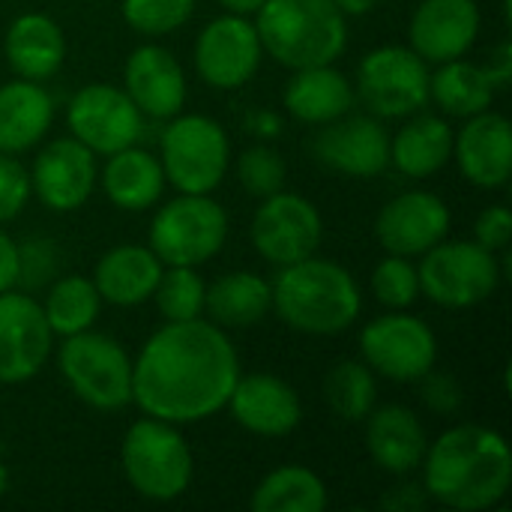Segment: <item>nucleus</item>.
<instances>
[{
	"mask_svg": "<svg viewBox=\"0 0 512 512\" xmlns=\"http://www.w3.org/2000/svg\"><path fill=\"white\" fill-rule=\"evenodd\" d=\"M360 351L369 369L393 381H420L438 360L435 333L414 315L375 318L360 333Z\"/></svg>",
	"mask_w": 512,
	"mask_h": 512,
	"instance_id": "9b49d317",
	"label": "nucleus"
},
{
	"mask_svg": "<svg viewBox=\"0 0 512 512\" xmlns=\"http://www.w3.org/2000/svg\"><path fill=\"white\" fill-rule=\"evenodd\" d=\"M327 507V486L324 480L300 465H285L267 474L255 495V512H321Z\"/></svg>",
	"mask_w": 512,
	"mask_h": 512,
	"instance_id": "2f4dec72",
	"label": "nucleus"
},
{
	"mask_svg": "<svg viewBox=\"0 0 512 512\" xmlns=\"http://www.w3.org/2000/svg\"><path fill=\"white\" fill-rule=\"evenodd\" d=\"M51 273V246L42 240H30L27 246H18V282L39 285Z\"/></svg>",
	"mask_w": 512,
	"mask_h": 512,
	"instance_id": "a19ab883",
	"label": "nucleus"
},
{
	"mask_svg": "<svg viewBox=\"0 0 512 512\" xmlns=\"http://www.w3.org/2000/svg\"><path fill=\"white\" fill-rule=\"evenodd\" d=\"M102 183H105V195L111 198L114 207L138 213L159 201L165 174L153 153L132 144V147H123L108 156Z\"/></svg>",
	"mask_w": 512,
	"mask_h": 512,
	"instance_id": "cd10ccee",
	"label": "nucleus"
},
{
	"mask_svg": "<svg viewBox=\"0 0 512 512\" xmlns=\"http://www.w3.org/2000/svg\"><path fill=\"white\" fill-rule=\"evenodd\" d=\"M426 495L444 507L480 512L504 501L512 486V453L501 432L456 426L426 447Z\"/></svg>",
	"mask_w": 512,
	"mask_h": 512,
	"instance_id": "f03ea898",
	"label": "nucleus"
},
{
	"mask_svg": "<svg viewBox=\"0 0 512 512\" xmlns=\"http://www.w3.org/2000/svg\"><path fill=\"white\" fill-rule=\"evenodd\" d=\"M333 3L339 6L342 15H366V12L375 9L378 0H333Z\"/></svg>",
	"mask_w": 512,
	"mask_h": 512,
	"instance_id": "49530a36",
	"label": "nucleus"
},
{
	"mask_svg": "<svg viewBox=\"0 0 512 512\" xmlns=\"http://www.w3.org/2000/svg\"><path fill=\"white\" fill-rule=\"evenodd\" d=\"M162 261L144 246H114L96 264L93 285L111 306H141L153 297Z\"/></svg>",
	"mask_w": 512,
	"mask_h": 512,
	"instance_id": "5701e85b",
	"label": "nucleus"
},
{
	"mask_svg": "<svg viewBox=\"0 0 512 512\" xmlns=\"http://www.w3.org/2000/svg\"><path fill=\"white\" fill-rule=\"evenodd\" d=\"M30 192V174L9 153H0V225L24 210Z\"/></svg>",
	"mask_w": 512,
	"mask_h": 512,
	"instance_id": "58836bf2",
	"label": "nucleus"
},
{
	"mask_svg": "<svg viewBox=\"0 0 512 512\" xmlns=\"http://www.w3.org/2000/svg\"><path fill=\"white\" fill-rule=\"evenodd\" d=\"M315 156L348 177H378L390 165V135L375 117H339L324 123Z\"/></svg>",
	"mask_w": 512,
	"mask_h": 512,
	"instance_id": "6ab92c4d",
	"label": "nucleus"
},
{
	"mask_svg": "<svg viewBox=\"0 0 512 512\" xmlns=\"http://www.w3.org/2000/svg\"><path fill=\"white\" fill-rule=\"evenodd\" d=\"M237 177L249 195L270 198V195L282 192V186H285V159L273 147H264V144L249 147L246 153H240Z\"/></svg>",
	"mask_w": 512,
	"mask_h": 512,
	"instance_id": "e433bc0d",
	"label": "nucleus"
},
{
	"mask_svg": "<svg viewBox=\"0 0 512 512\" xmlns=\"http://www.w3.org/2000/svg\"><path fill=\"white\" fill-rule=\"evenodd\" d=\"M69 129L93 153L111 156L141 138V111L126 90L111 84H90L69 102Z\"/></svg>",
	"mask_w": 512,
	"mask_h": 512,
	"instance_id": "ddd939ff",
	"label": "nucleus"
},
{
	"mask_svg": "<svg viewBox=\"0 0 512 512\" xmlns=\"http://www.w3.org/2000/svg\"><path fill=\"white\" fill-rule=\"evenodd\" d=\"M453 156V129L432 114H423L399 129L390 141V162L405 177H432Z\"/></svg>",
	"mask_w": 512,
	"mask_h": 512,
	"instance_id": "c85d7f7f",
	"label": "nucleus"
},
{
	"mask_svg": "<svg viewBox=\"0 0 512 512\" xmlns=\"http://www.w3.org/2000/svg\"><path fill=\"white\" fill-rule=\"evenodd\" d=\"M99 306H102V297H99V291H96V285L90 279L66 276V279L51 285L42 312H45V321H48L51 333L75 336V333L93 327V321L99 315Z\"/></svg>",
	"mask_w": 512,
	"mask_h": 512,
	"instance_id": "473e14b6",
	"label": "nucleus"
},
{
	"mask_svg": "<svg viewBox=\"0 0 512 512\" xmlns=\"http://www.w3.org/2000/svg\"><path fill=\"white\" fill-rule=\"evenodd\" d=\"M228 237L225 210L207 195L168 201L150 225V249L168 267H198L210 261Z\"/></svg>",
	"mask_w": 512,
	"mask_h": 512,
	"instance_id": "0eeeda50",
	"label": "nucleus"
},
{
	"mask_svg": "<svg viewBox=\"0 0 512 512\" xmlns=\"http://www.w3.org/2000/svg\"><path fill=\"white\" fill-rule=\"evenodd\" d=\"M126 93L141 114L168 120L177 117L186 102V78L177 57L159 45H141L129 54L123 69Z\"/></svg>",
	"mask_w": 512,
	"mask_h": 512,
	"instance_id": "4be33fe9",
	"label": "nucleus"
},
{
	"mask_svg": "<svg viewBox=\"0 0 512 512\" xmlns=\"http://www.w3.org/2000/svg\"><path fill=\"white\" fill-rule=\"evenodd\" d=\"M423 378H426L423 399L429 402V408H435L441 414H453L462 405V390H459V384L450 375H432V372H426Z\"/></svg>",
	"mask_w": 512,
	"mask_h": 512,
	"instance_id": "79ce46f5",
	"label": "nucleus"
},
{
	"mask_svg": "<svg viewBox=\"0 0 512 512\" xmlns=\"http://www.w3.org/2000/svg\"><path fill=\"white\" fill-rule=\"evenodd\" d=\"M354 105V90L348 78L327 66H309V69H294V78L285 87V108L291 117L303 123H333L345 117Z\"/></svg>",
	"mask_w": 512,
	"mask_h": 512,
	"instance_id": "a878e982",
	"label": "nucleus"
},
{
	"mask_svg": "<svg viewBox=\"0 0 512 512\" xmlns=\"http://www.w3.org/2000/svg\"><path fill=\"white\" fill-rule=\"evenodd\" d=\"M18 282V246L15 240L0 228V294L9 291Z\"/></svg>",
	"mask_w": 512,
	"mask_h": 512,
	"instance_id": "37998d69",
	"label": "nucleus"
},
{
	"mask_svg": "<svg viewBox=\"0 0 512 512\" xmlns=\"http://www.w3.org/2000/svg\"><path fill=\"white\" fill-rule=\"evenodd\" d=\"M324 393H327V402L330 408L342 417V420H351V423H360L372 414L375 408V378L369 372L366 363H357V360H345V363H336L330 369V375L324 378Z\"/></svg>",
	"mask_w": 512,
	"mask_h": 512,
	"instance_id": "72a5a7b5",
	"label": "nucleus"
},
{
	"mask_svg": "<svg viewBox=\"0 0 512 512\" xmlns=\"http://www.w3.org/2000/svg\"><path fill=\"white\" fill-rule=\"evenodd\" d=\"M420 291L444 309H471L489 300L501 282V267L495 252L480 243H438L423 252L417 270Z\"/></svg>",
	"mask_w": 512,
	"mask_h": 512,
	"instance_id": "1a4fd4ad",
	"label": "nucleus"
},
{
	"mask_svg": "<svg viewBox=\"0 0 512 512\" xmlns=\"http://www.w3.org/2000/svg\"><path fill=\"white\" fill-rule=\"evenodd\" d=\"M453 156L462 174L480 189H501L512 174L510 120L495 111L468 117L465 129L453 138Z\"/></svg>",
	"mask_w": 512,
	"mask_h": 512,
	"instance_id": "aec40b11",
	"label": "nucleus"
},
{
	"mask_svg": "<svg viewBox=\"0 0 512 512\" xmlns=\"http://www.w3.org/2000/svg\"><path fill=\"white\" fill-rule=\"evenodd\" d=\"M474 234L483 249L489 252H501L507 249L512 240V213L507 207H489L477 216V225H474Z\"/></svg>",
	"mask_w": 512,
	"mask_h": 512,
	"instance_id": "ea45409f",
	"label": "nucleus"
},
{
	"mask_svg": "<svg viewBox=\"0 0 512 512\" xmlns=\"http://www.w3.org/2000/svg\"><path fill=\"white\" fill-rule=\"evenodd\" d=\"M195 0H123V18L144 36H165L192 18Z\"/></svg>",
	"mask_w": 512,
	"mask_h": 512,
	"instance_id": "c9c22d12",
	"label": "nucleus"
},
{
	"mask_svg": "<svg viewBox=\"0 0 512 512\" xmlns=\"http://www.w3.org/2000/svg\"><path fill=\"white\" fill-rule=\"evenodd\" d=\"M270 291L279 318L291 330L309 336H336L348 330L363 306L357 279L342 264L315 255L282 267Z\"/></svg>",
	"mask_w": 512,
	"mask_h": 512,
	"instance_id": "7ed1b4c3",
	"label": "nucleus"
},
{
	"mask_svg": "<svg viewBox=\"0 0 512 512\" xmlns=\"http://www.w3.org/2000/svg\"><path fill=\"white\" fill-rule=\"evenodd\" d=\"M366 447L375 465H381L390 474H411L417 465H423L426 456V432L414 411L402 405H387L369 417L366 429Z\"/></svg>",
	"mask_w": 512,
	"mask_h": 512,
	"instance_id": "393cba45",
	"label": "nucleus"
},
{
	"mask_svg": "<svg viewBox=\"0 0 512 512\" xmlns=\"http://www.w3.org/2000/svg\"><path fill=\"white\" fill-rule=\"evenodd\" d=\"M372 291L375 297L390 306V309H405L417 300L420 294V279H417V267L402 258V255H390L375 267L372 276Z\"/></svg>",
	"mask_w": 512,
	"mask_h": 512,
	"instance_id": "4c0bfd02",
	"label": "nucleus"
},
{
	"mask_svg": "<svg viewBox=\"0 0 512 512\" xmlns=\"http://www.w3.org/2000/svg\"><path fill=\"white\" fill-rule=\"evenodd\" d=\"M3 48L15 75L27 81L51 78L63 66V57H66L63 30L57 27V21L39 12H27L15 18L12 27L6 30Z\"/></svg>",
	"mask_w": 512,
	"mask_h": 512,
	"instance_id": "b1692460",
	"label": "nucleus"
},
{
	"mask_svg": "<svg viewBox=\"0 0 512 512\" xmlns=\"http://www.w3.org/2000/svg\"><path fill=\"white\" fill-rule=\"evenodd\" d=\"M204 294L207 285L195 273V267H171L168 273L162 270L159 285L153 291L156 306L165 321H192L201 318L204 312Z\"/></svg>",
	"mask_w": 512,
	"mask_h": 512,
	"instance_id": "f704fd0d",
	"label": "nucleus"
},
{
	"mask_svg": "<svg viewBox=\"0 0 512 512\" xmlns=\"http://www.w3.org/2000/svg\"><path fill=\"white\" fill-rule=\"evenodd\" d=\"M96 153L84 147L78 138L51 141L33 162L30 189L36 198L57 213L78 210L96 183Z\"/></svg>",
	"mask_w": 512,
	"mask_h": 512,
	"instance_id": "dca6fc26",
	"label": "nucleus"
},
{
	"mask_svg": "<svg viewBox=\"0 0 512 512\" xmlns=\"http://www.w3.org/2000/svg\"><path fill=\"white\" fill-rule=\"evenodd\" d=\"M429 96L453 117H474L489 111L495 99V84L489 72L462 57L441 63L435 75H429Z\"/></svg>",
	"mask_w": 512,
	"mask_h": 512,
	"instance_id": "7c9ffc66",
	"label": "nucleus"
},
{
	"mask_svg": "<svg viewBox=\"0 0 512 512\" xmlns=\"http://www.w3.org/2000/svg\"><path fill=\"white\" fill-rule=\"evenodd\" d=\"M480 33L477 0H423L414 9L408 36L411 48L432 63L465 57Z\"/></svg>",
	"mask_w": 512,
	"mask_h": 512,
	"instance_id": "a211bd4d",
	"label": "nucleus"
},
{
	"mask_svg": "<svg viewBox=\"0 0 512 512\" xmlns=\"http://www.w3.org/2000/svg\"><path fill=\"white\" fill-rule=\"evenodd\" d=\"M324 225L312 201L291 192H276L264 198L252 219V243L258 255L276 267L297 264L321 246Z\"/></svg>",
	"mask_w": 512,
	"mask_h": 512,
	"instance_id": "f8f14e48",
	"label": "nucleus"
},
{
	"mask_svg": "<svg viewBox=\"0 0 512 512\" xmlns=\"http://www.w3.org/2000/svg\"><path fill=\"white\" fill-rule=\"evenodd\" d=\"M273 306L270 282L255 273H228L204 294V309L216 327H255Z\"/></svg>",
	"mask_w": 512,
	"mask_h": 512,
	"instance_id": "c756f323",
	"label": "nucleus"
},
{
	"mask_svg": "<svg viewBox=\"0 0 512 512\" xmlns=\"http://www.w3.org/2000/svg\"><path fill=\"white\" fill-rule=\"evenodd\" d=\"M261 39L246 15H222L210 21L195 42L198 75L219 90L243 87L261 63Z\"/></svg>",
	"mask_w": 512,
	"mask_h": 512,
	"instance_id": "4468645a",
	"label": "nucleus"
},
{
	"mask_svg": "<svg viewBox=\"0 0 512 512\" xmlns=\"http://www.w3.org/2000/svg\"><path fill=\"white\" fill-rule=\"evenodd\" d=\"M360 99L378 117H408L429 102V69L414 48L384 45L363 57L357 69Z\"/></svg>",
	"mask_w": 512,
	"mask_h": 512,
	"instance_id": "9d476101",
	"label": "nucleus"
},
{
	"mask_svg": "<svg viewBox=\"0 0 512 512\" xmlns=\"http://www.w3.org/2000/svg\"><path fill=\"white\" fill-rule=\"evenodd\" d=\"M486 72H489V78H492V84L495 87H504L507 81H510L512 75V48L504 42L498 51H495V57L483 66Z\"/></svg>",
	"mask_w": 512,
	"mask_h": 512,
	"instance_id": "c03bdc74",
	"label": "nucleus"
},
{
	"mask_svg": "<svg viewBox=\"0 0 512 512\" xmlns=\"http://www.w3.org/2000/svg\"><path fill=\"white\" fill-rule=\"evenodd\" d=\"M60 372L72 393L96 411H120L132 402V363L120 342L105 333L66 336Z\"/></svg>",
	"mask_w": 512,
	"mask_h": 512,
	"instance_id": "423d86ee",
	"label": "nucleus"
},
{
	"mask_svg": "<svg viewBox=\"0 0 512 512\" xmlns=\"http://www.w3.org/2000/svg\"><path fill=\"white\" fill-rule=\"evenodd\" d=\"M228 408L246 432L261 435V438L291 435L303 417L294 387L276 375L237 378V384L228 396Z\"/></svg>",
	"mask_w": 512,
	"mask_h": 512,
	"instance_id": "412c9836",
	"label": "nucleus"
},
{
	"mask_svg": "<svg viewBox=\"0 0 512 512\" xmlns=\"http://www.w3.org/2000/svg\"><path fill=\"white\" fill-rule=\"evenodd\" d=\"M162 174L183 195L213 192L228 171L225 129L201 114L174 117L162 132Z\"/></svg>",
	"mask_w": 512,
	"mask_h": 512,
	"instance_id": "6e6552de",
	"label": "nucleus"
},
{
	"mask_svg": "<svg viewBox=\"0 0 512 512\" xmlns=\"http://www.w3.org/2000/svg\"><path fill=\"white\" fill-rule=\"evenodd\" d=\"M129 486L147 501H174L192 483V453L183 435L156 417L138 420L120 447Z\"/></svg>",
	"mask_w": 512,
	"mask_h": 512,
	"instance_id": "39448f33",
	"label": "nucleus"
},
{
	"mask_svg": "<svg viewBox=\"0 0 512 512\" xmlns=\"http://www.w3.org/2000/svg\"><path fill=\"white\" fill-rule=\"evenodd\" d=\"M450 231V210L435 192H405L393 198L375 222L378 243L390 255L414 258L438 246Z\"/></svg>",
	"mask_w": 512,
	"mask_h": 512,
	"instance_id": "f3484780",
	"label": "nucleus"
},
{
	"mask_svg": "<svg viewBox=\"0 0 512 512\" xmlns=\"http://www.w3.org/2000/svg\"><path fill=\"white\" fill-rule=\"evenodd\" d=\"M420 504H423V492H417V486H402L396 495L387 498V507L393 510H414Z\"/></svg>",
	"mask_w": 512,
	"mask_h": 512,
	"instance_id": "a18cd8bd",
	"label": "nucleus"
},
{
	"mask_svg": "<svg viewBox=\"0 0 512 512\" xmlns=\"http://www.w3.org/2000/svg\"><path fill=\"white\" fill-rule=\"evenodd\" d=\"M54 117L51 96L39 81H9L0 87V153H24L42 141Z\"/></svg>",
	"mask_w": 512,
	"mask_h": 512,
	"instance_id": "bb28decb",
	"label": "nucleus"
},
{
	"mask_svg": "<svg viewBox=\"0 0 512 512\" xmlns=\"http://www.w3.org/2000/svg\"><path fill=\"white\" fill-rule=\"evenodd\" d=\"M51 327L42 306L18 291L0 294V384L30 381L51 354Z\"/></svg>",
	"mask_w": 512,
	"mask_h": 512,
	"instance_id": "2eb2a0df",
	"label": "nucleus"
},
{
	"mask_svg": "<svg viewBox=\"0 0 512 512\" xmlns=\"http://www.w3.org/2000/svg\"><path fill=\"white\" fill-rule=\"evenodd\" d=\"M255 15L261 48L288 69L327 66L345 51L348 27L333 0H264Z\"/></svg>",
	"mask_w": 512,
	"mask_h": 512,
	"instance_id": "20e7f679",
	"label": "nucleus"
},
{
	"mask_svg": "<svg viewBox=\"0 0 512 512\" xmlns=\"http://www.w3.org/2000/svg\"><path fill=\"white\" fill-rule=\"evenodd\" d=\"M240 378V360L222 327L168 321L132 363V402L156 420L186 426L219 414Z\"/></svg>",
	"mask_w": 512,
	"mask_h": 512,
	"instance_id": "f257e3e1",
	"label": "nucleus"
},
{
	"mask_svg": "<svg viewBox=\"0 0 512 512\" xmlns=\"http://www.w3.org/2000/svg\"><path fill=\"white\" fill-rule=\"evenodd\" d=\"M231 15H255L264 0H219Z\"/></svg>",
	"mask_w": 512,
	"mask_h": 512,
	"instance_id": "de8ad7c7",
	"label": "nucleus"
}]
</instances>
